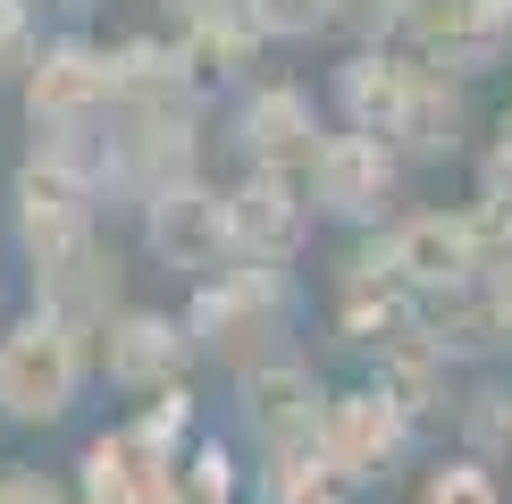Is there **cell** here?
<instances>
[{
    "instance_id": "cell-1",
    "label": "cell",
    "mask_w": 512,
    "mask_h": 504,
    "mask_svg": "<svg viewBox=\"0 0 512 504\" xmlns=\"http://www.w3.org/2000/svg\"><path fill=\"white\" fill-rule=\"evenodd\" d=\"M336 118L353 135H378L395 160H437L462 143V84L395 42H361L336 68Z\"/></svg>"
},
{
    "instance_id": "cell-2",
    "label": "cell",
    "mask_w": 512,
    "mask_h": 504,
    "mask_svg": "<svg viewBox=\"0 0 512 504\" xmlns=\"http://www.w3.org/2000/svg\"><path fill=\"white\" fill-rule=\"evenodd\" d=\"M84 378H93V328L68 311H17L0 320V420L17 429H51L76 412Z\"/></svg>"
},
{
    "instance_id": "cell-3",
    "label": "cell",
    "mask_w": 512,
    "mask_h": 504,
    "mask_svg": "<svg viewBox=\"0 0 512 504\" xmlns=\"http://www.w3.org/2000/svg\"><path fill=\"white\" fill-rule=\"evenodd\" d=\"M286 328H294V278L269 261H227L194 278V303H185V336L194 353L227 370H252L269 353H286Z\"/></svg>"
},
{
    "instance_id": "cell-4",
    "label": "cell",
    "mask_w": 512,
    "mask_h": 504,
    "mask_svg": "<svg viewBox=\"0 0 512 504\" xmlns=\"http://www.w3.org/2000/svg\"><path fill=\"white\" fill-rule=\"evenodd\" d=\"M361 261L378 278H395L403 294H454L479 286V244H471V210H412V219H387L361 236Z\"/></svg>"
},
{
    "instance_id": "cell-5",
    "label": "cell",
    "mask_w": 512,
    "mask_h": 504,
    "mask_svg": "<svg viewBox=\"0 0 512 504\" xmlns=\"http://www.w3.org/2000/svg\"><path fill=\"white\" fill-rule=\"evenodd\" d=\"M395 185H403V160H395L378 135H353V126H336V135L311 152V168H303V202H311V219L361 227V236L395 219Z\"/></svg>"
},
{
    "instance_id": "cell-6",
    "label": "cell",
    "mask_w": 512,
    "mask_h": 504,
    "mask_svg": "<svg viewBox=\"0 0 512 504\" xmlns=\"http://www.w3.org/2000/svg\"><path fill=\"white\" fill-rule=\"evenodd\" d=\"M412 429L420 420L395 404V395L378 387H345L319 404V462H328L336 488H370V479H387L403 454H412Z\"/></svg>"
},
{
    "instance_id": "cell-7",
    "label": "cell",
    "mask_w": 512,
    "mask_h": 504,
    "mask_svg": "<svg viewBox=\"0 0 512 504\" xmlns=\"http://www.w3.org/2000/svg\"><path fill=\"white\" fill-rule=\"evenodd\" d=\"M93 336H101L93 362H101V378H110L118 395H168V387L185 378V362H194V336H185L177 311L126 303V311H110Z\"/></svg>"
},
{
    "instance_id": "cell-8",
    "label": "cell",
    "mask_w": 512,
    "mask_h": 504,
    "mask_svg": "<svg viewBox=\"0 0 512 504\" xmlns=\"http://www.w3.org/2000/svg\"><path fill=\"white\" fill-rule=\"evenodd\" d=\"M219 210H227V261L294 269V252L311 244L303 177H269V168H244V185H236V194H219Z\"/></svg>"
},
{
    "instance_id": "cell-9",
    "label": "cell",
    "mask_w": 512,
    "mask_h": 504,
    "mask_svg": "<svg viewBox=\"0 0 512 504\" xmlns=\"http://www.w3.org/2000/svg\"><path fill=\"white\" fill-rule=\"evenodd\" d=\"M143 244H152V261L185 269V278H210V269H227V210L210 194L202 177H168L143 194Z\"/></svg>"
},
{
    "instance_id": "cell-10",
    "label": "cell",
    "mask_w": 512,
    "mask_h": 504,
    "mask_svg": "<svg viewBox=\"0 0 512 504\" xmlns=\"http://www.w3.org/2000/svg\"><path fill=\"white\" fill-rule=\"evenodd\" d=\"M328 143V118L303 84H252L236 101V152L244 168H269V177H303L311 152Z\"/></svg>"
},
{
    "instance_id": "cell-11",
    "label": "cell",
    "mask_w": 512,
    "mask_h": 504,
    "mask_svg": "<svg viewBox=\"0 0 512 504\" xmlns=\"http://www.w3.org/2000/svg\"><path fill=\"white\" fill-rule=\"evenodd\" d=\"M319 404H328V387L311 378L303 353H269V362L244 370V429L261 437V454L311 446L319 437Z\"/></svg>"
},
{
    "instance_id": "cell-12",
    "label": "cell",
    "mask_w": 512,
    "mask_h": 504,
    "mask_svg": "<svg viewBox=\"0 0 512 504\" xmlns=\"http://www.w3.org/2000/svg\"><path fill=\"white\" fill-rule=\"evenodd\" d=\"M252 34L261 42H303V34H328L353 17V0H244Z\"/></svg>"
},
{
    "instance_id": "cell-13",
    "label": "cell",
    "mask_w": 512,
    "mask_h": 504,
    "mask_svg": "<svg viewBox=\"0 0 512 504\" xmlns=\"http://www.w3.org/2000/svg\"><path fill=\"white\" fill-rule=\"evenodd\" d=\"M462 437H471V454H479V462L512 454V387H504V378L471 387V404H462Z\"/></svg>"
},
{
    "instance_id": "cell-14",
    "label": "cell",
    "mask_w": 512,
    "mask_h": 504,
    "mask_svg": "<svg viewBox=\"0 0 512 504\" xmlns=\"http://www.w3.org/2000/svg\"><path fill=\"white\" fill-rule=\"evenodd\" d=\"M412 504H504V488H496V471H487L479 454H454V462H437V471L420 479Z\"/></svg>"
},
{
    "instance_id": "cell-15",
    "label": "cell",
    "mask_w": 512,
    "mask_h": 504,
    "mask_svg": "<svg viewBox=\"0 0 512 504\" xmlns=\"http://www.w3.org/2000/svg\"><path fill=\"white\" fill-rule=\"evenodd\" d=\"M34 59V26H26V0H0V76H17Z\"/></svg>"
},
{
    "instance_id": "cell-16",
    "label": "cell",
    "mask_w": 512,
    "mask_h": 504,
    "mask_svg": "<svg viewBox=\"0 0 512 504\" xmlns=\"http://www.w3.org/2000/svg\"><path fill=\"white\" fill-rule=\"evenodd\" d=\"M0 504H59V488L42 471H26V462H9V471H0Z\"/></svg>"
},
{
    "instance_id": "cell-17",
    "label": "cell",
    "mask_w": 512,
    "mask_h": 504,
    "mask_svg": "<svg viewBox=\"0 0 512 504\" xmlns=\"http://www.w3.org/2000/svg\"><path fill=\"white\" fill-rule=\"evenodd\" d=\"M59 9H93V0H59Z\"/></svg>"
}]
</instances>
